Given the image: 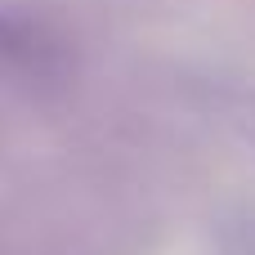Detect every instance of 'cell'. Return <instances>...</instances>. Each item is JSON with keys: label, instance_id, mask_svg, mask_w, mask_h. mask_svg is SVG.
Masks as SVG:
<instances>
[{"label": "cell", "instance_id": "2", "mask_svg": "<svg viewBox=\"0 0 255 255\" xmlns=\"http://www.w3.org/2000/svg\"><path fill=\"white\" fill-rule=\"evenodd\" d=\"M27 58H31V36H27L13 18L0 13V63L13 67V63H27Z\"/></svg>", "mask_w": 255, "mask_h": 255}, {"label": "cell", "instance_id": "1", "mask_svg": "<svg viewBox=\"0 0 255 255\" xmlns=\"http://www.w3.org/2000/svg\"><path fill=\"white\" fill-rule=\"evenodd\" d=\"M215 108H220V121L255 148V94L251 90H220L215 94Z\"/></svg>", "mask_w": 255, "mask_h": 255}]
</instances>
